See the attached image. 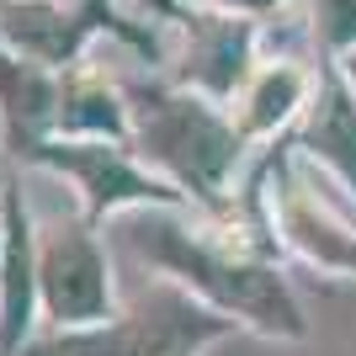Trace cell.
Masks as SVG:
<instances>
[{"mask_svg": "<svg viewBox=\"0 0 356 356\" xmlns=\"http://www.w3.org/2000/svg\"><path fill=\"white\" fill-rule=\"evenodd\" d=\"M122 245L154 277L186 287L208 309L229 314L239 330L266 341H309V314L271 255L239 250L218 223L192 218V208H138L122 213Z\"/></svg>", "mask_w": 356, "mask_h": 356, "instance_id": "obj_1", "label": "cell"}, {"mask_svg": "<svg viewBox=\"0 0 356 356\" xmlns=\"http://www.w3.org/2000/svg\"><path fill=\"white\" fill-rule=\"evenodd\" d=\"M128 144L134 154L170 181L197 213H208L213 223L229 218V186H234L239 154H245V134L234 118H223V102L202 96V90L181 86V80H128Z\"/></svg>", "mask_w": 356, "mask_h": 356, "instance_id": "obj_2", "label": "cell"}, {"mask_svg": "<svg viewBox=\"0 0 356 356\" xmlns=\"http://www.w3.org/2000/svg\"><path fill=\"white\" fill-rule=\"evenodd\" d=\"M234 319L208 309L202 298H192L176 282H154L138 293L128 309H118L96 330H48L27 346L22 356H208L234 335Z\"/></svg>", "mask_w": 356, "mask_h": 356, "instance_id": "obj_3", "label": "cell"}, {"mask_svg": "<svg viewBox=\"0 0 356 356\" xmlns=\"http://www.w3.org/2000/svg\"><path fill=\"white\" fill-rule=\"evenodd\" d=\"M341 181L319 170L309 154L287 149L282 160L266 165V229L271 250L282 245L298 261L330 271V277H356V213L335 202ZM346 192V186H341Z\"/></svg>", "mask_w": 356, "mask_h": 356, "instance_id": "obj_4", "label": "cell"}, {"mask_svg": "<svg viewBox=\"0 0 356 356\" xmlns=\"http://www.w3.org/2000/svg\"><path fill=\"white\" fill-rule=\"evenodd\" d=\"M118 282L102 229L74 218H38V314L48 330H96L118 314Z\"/></svg>", "mask_w": 356, "mask_h": 356, "instance_id": "obj_5", "label": "cell"}, {"mask_svg": "<svg viewBox=\"0 0 356 356\" xmlns=\"http://www.w3.org/2000/svg\"><path fill=\"white\" fill-rule=\"evenodd\" d=\"M27 160L54 170L59 181H70L80 213L96 229H106L112 218L138 213V208H192L170 181H160L138 160L134 144H112V138H38L27 149Z\"/></svg>", "mask_w": 356, "mask_h": 356, "instance_id": "obj_6", "label": "cell"}, {"mask_svg": "<svg viewBox=\"0 0 356 356\" xmlns=\"http://www.w3.org/2000/svg\"><path fill=\"white\" fill-rule=\"evenodd\" d=\"M118 0H0V43L54 74L80 70L102 27H118Z\"/></svg>", "mask_w": 356, "mask_h": 356, "instance_id": "obj_7", "label": "cell"}, {"mask_svg": "<svg viewBox=\"0 0 356 356\" xmlns=\"http://www.w3.org/2000/svg\"><path fill=\"white\" fill-rule=\"evenodd\" d=\"M181 86L202 90L213 102H234L245 80L255 74V27L250 16H229V11H202V6H181Z\"/></svg>", "mask_w": 356, "mask_h": 356, "instance_id": "obj_8", "label": "cell"}, {"mask_svg": "<svg viewBox=\"0 0 356 356\" xmlns=\"http://www.w3.org/2000/svg\"><path fill=\"white\" fill-rule=\"evenodd\" d=\"M6 208V255H0V356H22L38 335V218L16 181L0 192Z\"/></svg>", "mask_w": 356, "mask_h": 356, "instance_id": "obj_9", "label": "cell"}, {"mask_svg": "<svg viewBox=\"0 0 356 356\" xmlns=\"http://www.w3.org/2000/svg\"><path fill=\"white\" fill-rule=\"evenodd\" d=\"M293 149L309 154L319 170H330L356 197V90L346 86L341 70H325L314 80V96L298 118Z\"/></svg>", "mask_w": 356, "mask_h": 356, "instance_id": "obj_10", "label": "cell"}, {"mask_svg": "<svg viewBox=\"0 0 356 356\" xmlns=\"http://www.w3.org/2000/svg\"><path fill=\"white\" fill-rule=\"evenodd\" d=\"M309 96H314V74L303 64H293V59L255 64V74L234 96V122H239V134H245V144L271 138V134H282L287 122H298L303 106H309Z\"/></svg>", "mask_w": 356, "mask_h": 356, "instance_id": "obj_11", "label": "cell"}, {"mask_svg": "<svg viewBox=\"0 0 356 356\" xmlns=\"http://www.w3.org/2000/svg\"><path fill=\"white\" fill-rule=\"evenodd\" d=\"M59 86H64V74L22 59V54H11L0 43V118H6V138H11L16 154H27L38 138H48Z\"/></svg>", "mask_w": 356, "mask_h": 356, "instance_id": "obj_12", "label": "cell"}, {"mask_svg": "<svg viewBox=\"0 0 356 356\" xmlns=\"http://www.w3.org/2000/svg\"><path fill=\"white\" fill-rule=\"evenodd\" d=\"M128 96L122 86L102 80V74L70 70L59 86V106H54V128L48 138H112V144H128Z\"/></svg>", "mask_w": 356, "mask_h": 356, "instance_id": "obj_13", "label": "cell"}, {"mask_svg": "<svg viewBox=\"0 0 356 356\" xmlns=\"http://www.w3.org/2000/svg\"><path fill=\"white\" fill-rule=\"evenodd\" d=\"M314 32L330 54H356V0H314Z\"/></svg>", "mask_w": 356, "mask_h": 356, "instance_id": "obj_14", "label": "cell"}, {"mask_svg": "<svg viewBox=\"0 0 356 356\" xmlns=\"http://www.w3.org/2000/svg\"><path fill=\"white\" fill-rule=\"evenodd\" d=\"M181 6H202V11H229V16H266L282 0H181Z\"/></svg>", "mask_w": 356, "mask_h": 356, "instance_id": "obj_15", "label": "cell"}, {"mask_svg": "<svg viewBox=\"0 0 356 356\" xmlns=\"http://www.w3.org/2000/svg\"><path fill=\"white\" fill-rule=\"evenodd\" d=\"M341 74H346V86L356 90V54H346V59H341Z\"/></svg>", "mask_w": 356, "mask_h": 356, "instance_id": "obj_16", "label": "cell"}, {"mask_svg": "<svg viewBox=\"0 0 356 356\" xmlns=\"http://www.w3.org/2000/svg\"><path fill=\"white\" fill-rule=\"evenodd\" d=\"M6 144H11V138H6V118H0V154H6ZM6 181H11V176L0 170V186H6Z\"/></svg>", "mask_w": 356, "mask_h": 356, "instance_id": "obj_17", "label": "cell"}, {"mask_svg": "<svg viewBox=\"0 0 356 356\" xmlns=\"http://www.w3.org/2000/svg\"><path fill=\"white\" fill-rule=\"evenodd\" d=\"M6 192V186H0ZM0 255H6V208H0Z\"/></svg>", "mask_w": 356, "mask_h": 356, "instance_id": "obj_18", "label": "cell"}, {"mask_svg": "<svg viewBox=\"0 0 356 356\" xmlns=\"http://www.w3.org/2000/svg\"><path fill=\"white\" fill-rule=\"evenodd\" d=\"M118 6H134V0H118Z\"/></svg>", "mask_w": 356, "mask_h": 356, "instance_id": "obj_19", "label": "cell"}]
</instances>
